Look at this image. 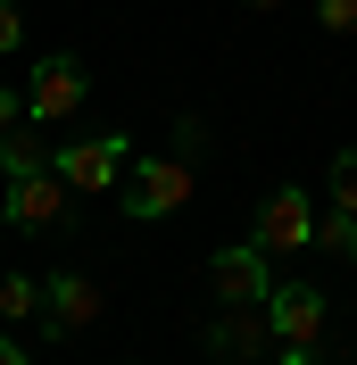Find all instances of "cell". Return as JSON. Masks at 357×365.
Masks as SVG:
<instances>
[{
    "label": "cell",
    "mask_w": 357,
    "mask_h": 365,
    "mask_svg": "<svg viewBox=\"0 0 357 365\" xmlns=\"http://www.w3.org/2000/svg\"><path fill=\"white\" fill-rule=\"evenodd\" d=\"M191 191H200V166L183 158V150H141V158L125 166V182H116V200H125V216H134V225L175 216Z\"/></svg>",
    "instance_id": "obj_1"
},
{
    "label": "cell",
    "mask_w": 357,
    "mask_h": 365,
    "mask_svg": "<svg viewBox=\"0 0 357 365\" xmlns=\"http://www.w3.org/2000/svg\"><path fill=\"white\" fill-rule=\"evenodd\" d=\"M266 324H274V357L283 365H316V349H324V291L316 282H274Z\"/></svg>",
    "instance_id": "obj_2"
},
{
    "label": "cell",
    "mask_w": 357,
    "mask_h": 365,
    "mask_svg": "<svg viewBox=\"0 0 357 365\" xmlns=\"http://www.w3.org/2000/svg\"><path fill=\"white\" fill-rule=\"evenodd\" d=\"M84 100H91V75H84V58H75V50L34 58V75H25V116H34V125H67Z\"/></svg>",
    "instance_id": "obj_3"
},
{
    "label": "cell",
    "mask_w": 357,
    "mask_h": 365,
    "mask_svg": "<svg viewBox=\"0 0 357 365\" xmlns=\"http://www.w3.org/2000/svg\"><path fill=\"white\" fill-rule=\"evenodd\" d=\"M67 200H75L67 175H59V166H34V175H9V191H0V216H9L17 232H50V225H75Z\"/></svg>",
    "instance_id": "obj_4"
},
{
    "label": "cell",
    "mask_w": 357,
    "mask_h": 365,
    "mask_svg": "<svg viewBox=\"0 0 357 365\" xmlns=\"http://www.w3.org/2000/svg\"><path fill=\"white\" fill-rule=\"evenodd\" d=\"M50 166L67 175L75 200H91V191H116V182H125V166H134V141H125V133H91V141H67Z\"/></svg>",
    "instance_id": "obj_5"
},
{
    "label": "cell",
    "mask_w": 357,
    "mask_h": 365,
    "mask_svg": "<svg viewBox=\"0 0 357 365\" xmlns=\"http://www.w3.org/2000/svg\"><path fill=\"white\" fill-rule=\"evenodd\" d=\"M100 324V282L75 266L42 274V341H75V332H91Z\"/></svg>",
    "instance_id": "obj_6"
},
{
    "label": "cell",
    "mask_w": 357,
    "mask_h": 365,
    "mask_svg": "<svg viewBox=\"0 0 357 365\" xmlns=\"http://www.w3.org/2000/svg\"><path fill=\"white\" fill-rule=\"evenodd\" d=\"M258 250H266V257H299V250H316V200L299 191V182L266 191V207H258Z\"/></svg>",
    "instance_id": "obj_7"
},
{
    "label": "cell",
    "mask_w": 357,
    "mask_h": 365,
    "mask_svg": "<svg viewBox=\"0 0 357 365\" xmlns=\"http://www.w3.org/2000/svg\"><path fill=\"white\" fill-rule=\"evenodd\" d=\"M208 291L224 299V307H249V299H266L274 291V257L258 250V241H233V250L208 257Z\"/></svg>",
    "instance_id": "obj_8"
},
{
    "label": "cell",
    "mask_w": 357,
    "mask_h": 365,
    "mask_svg": "<svg viewBox=\"0 0 357 365\" xmlns=\"http://www.w3.org/2000/svg\"><path fill=\"white\" fill-rule=\"evenodd\" d=\"M200 349H208V357H224V365H249V357H266V349H274L266 299H249V307H224V316L200 332Z\"/></svg>",
    "instance_id": "obj_9"
},
{
    "label": "cell",
    "mask_w": 357,
    "mask_h": 365,
    "mask_svg": "<svg viewBox=\"0 0 357 365\" xmlns=\"http://www.w3.org/2000/svg\"><path fill=\"white\" fill-rule=\"evenodd\" d=\"M50 158H59V150H50V141L34 133V116L0 133V175H34V166H50Z\"/></svg>",
    "instance_id": "obj_10"
},
{
    "label": "cell",
    "mask_w": 357,
    "mask_h": 365,
    "mask_svg": "<svg viewBox=\"0 0 357 365\" xmlns=\"http://www.w3.org/2000/svg\"><path fill=\"white\" fill-rule=\"evenodd\" d=\"M25 316H42V282L34 274H0V324H25Z\"/></svg>",
    "instance_id": "obj_11"
},
{
    "label": "cell",
    "mask_w": 357,
    "mask_h": 365,
    "mask_svg": "<svg viewBox=\"0 0 357 365\" xmlns=\"http://www.w3.org/2000/svg\"><path fill=\"white\" fill-rule=\"evenodd\" d=\"M333 207H349V216H357V150H341V158H333Z\"/></svg>",
    "instance_id": "obj_12"
},
{
    "label": "cell",
    "mask_w": 357,
    "mask_h": 365,
    "mask_svg": "<svg viewBox=\"0 0 357 365\" xmlns=\"http://www.w3.org/2000/svg\"><path fill=\"white\" fill-rule=\"evenodd\" d=\"M316 25H324V34H357V0H324Z\"/></svg>",
    "instance_id": "obj_13"
},
{
    "label": "cell",
    "mask_w": 357,
    "mask_h": 365,
    "mask_svg": "<svg viewBox=\"0 0 357 365\" xmlns=\"http://www.w3.org/2000/svg\"><path fill=\"white\" fill-rule=\"evenodd\" d=\"M25 42V17H17V0H0V58Z\"/></svg>",
    "instance_id": "obj_14"
},
{
    "label": "cell",
    "mask_w": 357,
    "mask_h": 365,
    "mask_svg": "<svg viewBox=\"0 0 357 365\" xmlns=\"http://www.w3.org/2000/svg\"><path fill=\"white\" fill-rule=\"evenodd\" d=\"M9 125H25V83H0V133Z\"/></svg>",
    "instance_id": "obj_15"
},
{
    "label": "cell",
    "mask_w": 357,
    "mask_h": 365,
    "mask_svg": "<svg viewBox=\"0 0 357 365\" xmlns=\"http://www.w3.org/2000/svg\"><path fill=\"white\" fill-rule=\"evenodd\" d=\"M175 150H183V158H191V150H208V125H200V116H183V125H175Z\"/></svg>",
    "instance_id": "obj_16"
},
{
    "label": "cell",
    "mask_w": 357,
    "mask_h": 365,
    "mask_svg": "<svg viewBox=\"0 0 357 365\" xmlns=\"http://www.w3.org/2000/svg\"><path fill=\"white\" fill-rule=\"evenodd\" d=\"M0 365H34V357H25L17 341H9V324H0Z\"/></svg>",
    "instance_id": "obj_17"
},
{
    "label": "cell",
    "mask_w": 357,
    "mask_h": 365,
    "mask_svg": "<svg viewBox=\"0 0 357 365\" xmlns=\"http://www.w3.org/2000/svg\"><path fill=\"white\" fill-rule=\"evenodd\" d=\"M341 257H349V266H357V216H349V232H341Z\"/></svg>",
    "instance_id": "obj_18"
},
{
    "label": "cell",
    "mask_w": 357,
    "mask_h": 365,
    "mask_svg": "<svg viewBox=\"0 0 357 365\" xmlns=\"http://www.w3.org/2000/svg\"><path fill=\"white\" fill-rule=\"evenodd\" d=\"M241 9H274V0H241Z\"/></svg>",
    "instance_id": "obj_19"
}]
</instances>
